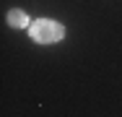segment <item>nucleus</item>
Instances as JSON below:
<instances>
[{"label":"nucleus","instance_id":"nucleus-1","mask_svg":"<svg viewBox=\"0 0 122 117\" xmlns=\"http://www.w3.org/2000/svg\"><path fill=\"white\" fill-rule=\"evenodd\" d=\"M29 37L36 44H57L65 37V26L55 18H36L29 26Z\"/></svg>","mask_w":122,"mask_h":117},{"label":"nucleus","instance_id":"nucleus-2","mask_svg":"<svg viewBox=\"0 0 122 117\" xmlns=\"http://www.w3.org/2000/svg\"><path fill=\"white\" fill-rule=\"evenodd\" d=\"M8 26H13V29H26L29 31V26H31V18H29V13L21 11V8H13V11H8Z\"/></svg>","mask_w":122,"mask_h":117}]
</instances>
